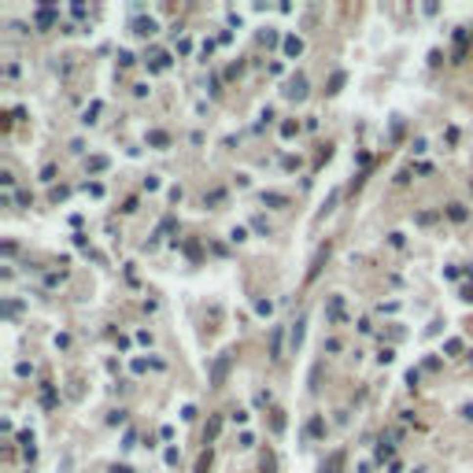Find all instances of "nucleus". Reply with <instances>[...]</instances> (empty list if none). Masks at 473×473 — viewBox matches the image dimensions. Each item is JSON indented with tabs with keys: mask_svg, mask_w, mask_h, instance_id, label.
Listing matches in <instances>:
<instances>
[{
	"mask_svg": "<svg viewBox=\"0 0 473 473\" xmlns=\"http://www.w3.org/2000/svg\"><path fill=\"white\" fill-rule=\"evenodd\" d=\"M137 33H156V23H152V19H141V23H137Z\"/></svg>",
	"mask_w": 473,
	"mask_h": 473,
	"instance_id": "nucleus-5",
	"label": "nucleus"
},
{
	"mask_svg": "<svg viewBox=\"0 0 473 473\" xmlns=\"http://www.w3.org/2000/svg\"><path fill=\"white\" fill-rule=\"evenodd\" d=\"M115 473H130V470H126V466H115Z\"/></svg>",
	"mask_w": 473,
	"mask_h": 473,
	"instance_id": "nucleus-7",
	"label": "nucleus"
},
{
	"mask_svg": "<svg viewBox=\"0 0 473 473\" xmlns=\"http://www.w3.org/2000/svg\"><path fill=\"white\" fill-rule=\"evenodd\" d=\"M148 141H152V144H166V133H163V130H152Z\"/></svg>",
	"mask_w": 473,
	"mask_h": 473,
	"instance_id": "nucleus-6",
	"label": "nucleus"
},
{
	"mask_svg": "<svg viewBox=\"0 0 473 473\" xmlns=\"http://www.w3.org/2000/svg\"><path fill=\"white\" fill-rule=\"evenodd\" d=\"M263 203H274V207H281L285 196H277V192H263Z\"/></svg>",
	"mask_w": 473,
	"mask_h": 473,
	"instance_id": "nucleus-4",
	"label": "nucleus"
},
{
	"mask_svg": "<svg viewBox=\"0 0 473 473\" xmlns=\"http://www.w3.org/2000/svg\"><path fill=\"white\" fill-rule=\"evenodd\" d=\"M307 92V82H303V74L299 78H292V89H289V96H303Z\"/></svg>",
	"mask_w": 473,
	"mask_h": 473,
	"instance_id": "nucleus-2",
	"label": "nucleus"
},
{
	"mask_svg": "<svg viewBox=\"0 0 473 473\" xmlns=\"http://www.w3.org/2000/svg\"><path fill=\"white\" fill-rule=\"evenodd\" d=\"M225 370H229V355H218L215 370H211V381H215V384H222V381H225Z\"/></svg>",
	"mask_w": 473,
	"mask_h": 473,
	"instance_id": "nucleus-1",
	"label": "nucleus"
},
{
	"mask_svg": "<svg viewBox=\"0 0 473 473\" xmlns=\"http://www.w3.org/2000/svg\"><path fill=\"white\" fill-rule=\"evenodd\" d=\"M299 48H303L299 37H289V41H285V52H289V56H299Z\"/></svg>",
	"mask_w": 473,
	"mask_h": 473,
	"instance_id": "nucleus-3",
	"label": "nucleus"
}]
</instances>
